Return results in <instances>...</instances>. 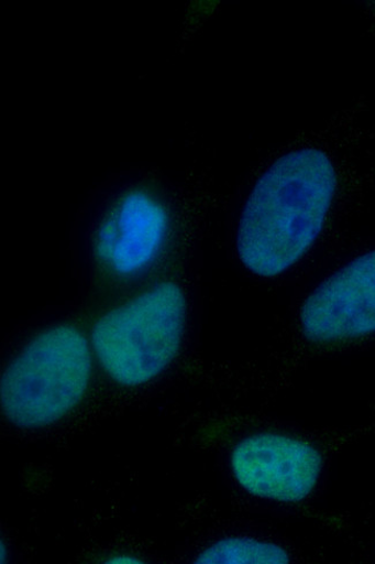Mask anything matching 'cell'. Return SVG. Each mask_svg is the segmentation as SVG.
<instances>
[{"label":"cell","mask_w":375,"mask_h":564,"mask_svg":"<svg viewBox=\"0 0 375 564\" xmlns=\"http://www.w3.org/2000/svg\"><path fill=\"white\" fill-rule=\"evenodd\" d=\"M168 231L166 208L151 194L133 191L108 212L93 241V253L111 273L135 275L154 263Z\"/></svg>","instance_id":"cell-6"},{"label":"cell","mask_w":375,"mask_h":564,"mask_svg":"<svg viewBox=\"0 0 375 564\" xmlns=\"http://www.w3.org/2000/svg\"><path fill=\"white\" fill-rule=\"evenodd\" d=\"M288 553L272 543L249 538H228L206 549L197 558L203 564L288 563Z\"/></svg>","instance_id":"cell-7"},{"label":"cell","mask_w":375,"mask_h":564,"mask_svg":"<svg viewBox=\"0 0 375 564\" xmlns=\"http://www.w3.org/2000/svg\"><path fill=\"white\" fill-rule=\"evenodd\" d=\"M186 323V300L172 282L159 284L106 314L93 326L96 356L115 383L144 386L175 360Z\"/></svg>","instance_id":"cell-3"},{"label":"cell","mask_w":375,"mask_h":564,"mask_svg":"<svg viewBox=\"0 0 375 564\" xmlns=\"http://www.w3.org/2000/svg\"><path fill=\"white\" fill-rule=\"evenodd\" d=\"M339 191L334 160L319 149L290 152L256 182L238 232L242 263L273 278L294 268L313 247Z\"/></svg>","instance_id":"cell-1"},{"label":"cell","mask_w":375,"mask_h":564,"mask_svg":"<svg viewBox=\"0 0 375 564\" xmlns=\"http://www.w3.org/2000/svg\"><path fill=\"white\" fill-rule=\"evenodd\" d=\"M234 478L252 496L295 503L316 488L322 458L307 442L277 434H260L242 441L233 449Z\"/></svg>","instance_id":"cell-4"},{"label":"cell","mask_w":375,"mask_h":564,"mask_svg":"<svg viewBox=\"0 0 375 564\" xmlns=\"http://www.w3.org/2000/svg\"><path fill=\"white\" fill-rule=\"evenodd\" d=\"M305 337L335 343L375 334V249L349 262L305 301Z\"/></svg>","instance_id":"cell-5"},{"label":"cell","mask_w":375,"mask_h":564,"mask_svg":"<svg viewBox=\"0 0 375 564\" xmlns=\"http://www.w3.org/2000/svg\"><path fill=\"white\" fill-rule=\"evenodd\" d=\"M108 563H143L139 558L131 555H115L111 556L107 561Z\"/></svg>","instance_id":"cell-8"},{"label":"cell","mask_w":375,"mask_h":564,"mask_svg":"<svg viewBox=\"0 0 375 564\" xmlns=\"http://www.w3.org/2000/svg\"><path fill=\"white\" fill-rule=\"evenodd\" d=\"M91 370L90 349L78 328H48L5 369L0 384L4 415L22 430L54 425L80 404Z\"/></svg>","instance_id":"cell-2"}]
</instances>
